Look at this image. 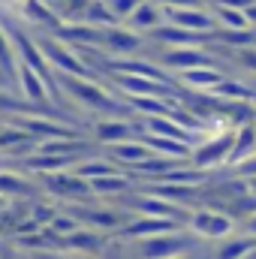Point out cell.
<instances>
[{"mask_svg":"<svg viewBox=\"0 0 256 259\" xmlns=\"http://www.w3.org/2000/svg\"><path fill=\"white\" fill-rule=\"evenodd\" d=\"M66 91V97H72L75 103H81L84 109H91V112H100V118H124L130 115V106L121 100V97H115V94H109L100 81H94V78H72V75H58L55 72V91Z\"/></svg>","mask_w":256,"mask_h":259,"instance_id":"cell-1","label":"cell"},{"mask_svg":"<svg viewBox=\"0 0 256 259\" xmlns=\"http://www.w3.org/2000/svg\"><path fill=\"white\" fill-rule=\"evenodd\" d=\"M36 49L42 52V58H46V64L52 66V72H58V75H72V78H94V72L88 69V66L78 61V55L61 42L58 36H39L36 39Z\"/></svg>","mask_w":256,"mask_h":259,"instance_id":"cell-2","label":"cell"},{"mask_svg":"<svg viewBox=\"0 0 256 259\" xmlns=\"http://www.w3.org/2000/svg\"><path fill=\"white\" fill-rule=\"evenodd\" d=\"M184 226L202 241H223L235 232V217L226 211H214V208H196L190 211Z\"/></svg>","mask_w":256,"mask_h":259,"instance_id":"cell-3","label":"cell"},{"mask_svg":"<svg viewBox=\"0 0 256 259\" xmlns=\"http://www.w3.org/2000/svg\"><path fill=\"white\" fill-rule=\"evenodd\" d=\"M232 139H235V130H223V133H217V136H205L190 154L193 169L211 172V169L226 166V157H229V151H232Z\"/></svg>","mask_w":256,"mask_h":259,"instance_id":"cell-4","label":"cell"},{"mask_svg":"<svg viewBox=\"0 0 256 259\" xmlns=\"http://www.w3.org/2000/svg\"><path fill=\"white\" fill-rule=\"evenodd\" d=\"M136 259H178L187 256V250L193 247V241L187 238V232H172V235H157V238H145V241H130Z\"/></svg>","mask_w":256,"mask_h":259,"instance_id":"cell-5","label":"cell"},{"mask_svg":"<svg viewBox=\"0 0 256 259\" xmlns=\"http://www.w3.org/2000/svg\"><path fill=\"white\" fill-rule=\"evenodd\" d=\"M72 217H75L78 223H88V229H94V232H121L133 214L121 211V208H94V205H81V208H72Z\"/></svg>","mask_w":256,"mask_h":259,"instance_id":"cell-6","label":"cell"},{"mask_svg":"<svg viewBox=\"0 0 256 259\" xmlns=\"http://www.w3.org/2000/svg\"><path fill=\"white\" fill-rule=\"evenodd\" d=\"M145 46H148V39H145L142 33H136V30H130V27H121V24L100 30V49H103L106 55H112V58H127V55L145 49Z\"/></svg>","mask_w":256,"mask_h":259,"instance_id":"cell-7","label":"cell"},{"mask_svg":"<svg viewBox=\"0 0 256 259\" xmlns=\"http://www.w3.org/2000/svg\"><path fill=\"white\" fill-rule=\"evenodd\" d=\"M42 187L46 193L66 199V202H88L91 199V184L81 181L75 172H55V175H42Z\"/></svg>","mask_w":256,"mask_h":259,"instance_id":"cell-8","label":"cell"},{"mask_svg":"<svg viewBox=\"0 0 256 259\" xmlns=\"http://www.w3.org/2000/svg\"><path fill=\"white\" fill-rule=\"evenodd\" d=\"M163 21L169 27H181L190 33H214L217 30L211 9H166L163 6Z\"/></svg>","mask_w":256,"mask_h":259,"instance_id":"cell-9","label":"cell"},{"mask_svg":"<svg viewBox=\"0 0 256 259\" xmlns=\"http://www.w3.org/2000/svg\"><path fill=\"white\" fill-rule=\"evenodd\" d=\"M184 226L175 220H157V217H130L127 226L118 232L127 241H145V238H157V235H172L181 232Z\"/></svg>","mask_w":256,"mask_h":259,"instance_id":"cell-10","label":"cell"},{"mask_svg":"<svg viewBox=\"0 0 256 259\" xmlns=\"http://www.w3.org/2000/svg\"><path fill=\"white\" fill-rule=\"evenodd\" d=\"M142 136V124L133 121V118H100V124L94 130V139L106 148L112 145H121L130 139H139Z\"/></svg>","mask_w":256,"mask_h":259,"instance_id":"cell-11","label":"cell"},{"mask_svg":"<svg viewBox=\"0 0 256 259\" xmlns=\"http://www.w3.org/2000/svg\"><path fill=\"white\" fill-rule=\"evenodd\" d=\"M163 69H175L178 72H187L196 66H211L214 58L208 55V49H163V58L157 61Z\"/></svg>","mask_w":256,"mask_h":259,"instance_id":"cell-12","label":"cell"},{"mask_svg":"<svg viewBox=\"0 0 256 259\" xmlns=\"http://www.w3.org/2000/svg\"><path fill=\"white\" fill-rule=\"evenodd\" d=\"M250 157H256V121L235 127L232 151H229V157H226V169H238V166H244Z\"/></svg>","mask_w":256,"mask_h":259,"instance_id":"cell-13","label":"cell"},{"mask_svg":"<svg viewBox=\"0 0 256 259\" xmlns=\"http://www.w3.org/2000/svg\"><path fill=\"white\" fill-rule=\"evenodd\" d=\"M226 75L220 72V66H196V69H187V72H178L175 75V81L178 84H184V88H190V91H202V94H211L220 81H223Z\"/></svg>","mask_w":256,"mask_h":259,"instance_id":"cell-14","label":"cell"},{"mask_svg":"<svg viewBox=\"0 0 256 259\" xmlns=\"http://www.w3.org/2000/svg\"><path fill=\"white\" fill-rule=\"evenodd\" d=\"M163 24H166V21H163V6L154 3V0H142L139 9L133 12V18L127 21L130 30H136V33H142V36H148L151 30H157V27H163Z\"/></svg>","mask_w":256,"mask_h":259,"instance_id":"cell-15","label":"cell"},{"mask_svg":"<svg viewBox=\"0 0 256 259\" xmlns=\"http://www.w3.org/2000/svg\"><path fill=\"white\" fill-rule=\"evenodd\" d=\"M148 157H151V151L142 145V139H130V142H121V145H112L109 148V160L118 163L124 172L133 169V166H139V163H145Z\"/></svg>","mask_w":256,"mask_h":259,"instance_id":"cell-16","label":"cell"},{"mask_svg":"<svg viewBox=\"0 0 256 259\" xmlns=\"http://www.w3.org/2000/svg\"><path fill=\"white\" fill-rule=\"evenodd\" d=\"M211 100H220V103H253L256 100V91L250 84H244V81H238V78H223L211 94H208Z\"/></svg>","mask_w":256,"mask_h":259,"instance_id":"cell-17","label":"cell"},{"mask_svg":"<svg viewBox=\"0 0 256 259\" xmlns=\"http://www.w3.org/2000/svg\"><path fill=\"white\" fill-rule=\"evenodd\" d=\"M15 9H18V15L27 21V30H30V27H52V30H58V27H61V21L46 9V3H42V0H21Z\"/></svg>","mask_w":256,"mask_h":259,"instance_id":"cell-18","label":"cell"},{"mask_svg":"<svg viewBox=\"0 0 256 259\" xmlns=\"http://www.w3.org/2000/svg\"><path fill=\"white\" fill-rule=\"evenodd\" d=\"M42 3H46V9H49L61 24H69V21L81 24L84 9H88V3H91V0H42Z\"/></svg>","mask_w":256,"mask_h":259,"instance_id":"cell-19","label":"cell"},{"mask_svg":"<svg viewBox=\"0 0 256 259\" xmlns=\"http://www.w3.org/2000/svg\"><path fill=\"white\" fill-rule=\"evenodd\" d=\"M250 253H256V238L250 235H229L220 241L214 259H247Z\"/></svg>","mask_w":256,"mask_h":259,"instance_id":"cell-20","label":"cell"},{"mask_svg":"<svg viewBox=\"0 0 256 259\" xmlns=\"http://www.w3.org/2000/svg\"><path fill=\"white\" fill-rule=\"evenodd\" d=\"M91 184V193L94 196H127L133 190V178L130 175H106V178H97V181H88Z\"/></svg>","mask_w":256,"mask_h":259,"instance_id":"cell-21","label":"cell"},{"mask_svg":"<svg viewBox=\"0 0 256 259\" xmlns=\"http://www.w3.org/2000/svg\"><path fill=\"white\" fill-rule=\"evenodd\" d=\"M211 15H214V21H217V27H220V30H253V27H250V21H247V15H244L241 9L214 6V9H211Z\"/></svg>","mask_w":256,"mask_h":259,"instance_id":"cell-22","label":"cell"},{"mask_svg":"<svg viewBox=\"0 0 256 259\" xmlns=\"http://www.w3.org/2000/svg\"><path fill=\"white\" fill-rule=\"evenodd\" d=\"M36 193V187L27 181V178H21L18 172H0V196H6V199H12V196H33Z\"/></svg>","mask_w":256,"mask_h":259,"instance_id":"cell-23","label":"cell"},{"mask_svg":"<svg viewBox=\"0 0 256 259\" xmlns=\"http://www.w3.org/2000/svg\"><path fill=\"white\" fill-rule=\"evenodd\" d=\"M58 217V208L52 205V202H42V199H36V202H30L27 205V220H33L39 229H46L52 220Z\"/></svg>","mask_w":256,"mask_h":259,"instance_id":"cell-24","label":"cell"},{"mask_svg":"<svg viewBox=\"0 0 256 259\" xmlns=\"http://www.w3.org/2000/svg\"><path fill=\"white\" fill-rule=\"evenodd\" d=\"M103 3H106V9L112 12V18H115L118 24H127L130 18H133V12L139 9L142 0H103Z\"/></svg>","mask_w":256,"mask_h":259,"instance_id":"cell-25","label":"cell"},{"mask_svg":"<svg viewBox=\"0 0 256 259\" xmlns=\"http://www.w3.org/2000/svg\"><path fill=\"white\" fill-rule=\"evenodd\" d=\"M46 229H49V232H55L58 238H66V235H72L75 229H81V223H78L72 214H58V217H55Z\"/></svg>","mask_w":256,"mask_h":259,"instance_id":"cell-26","label":"cell"},{"mask_svg":"<svg viewBox=\"0 0 256 259\" xmlns=\"http://www.w3.org/2000/svg\"><path fill=\"white\" fill-rule=\"evenodd\" d=\"M166 9H205V0H154Z\"/></svg>","mask_w":256,"mask_h":259,"instance_id":"cell-27","label":"cell"},{"mask_svg":"<svg viewBox=\"0 0 256 259\" xmlns=\"http://www.w3.org/2000/svg\"><path fill=\"white\" fill-rule=\"evenodd\" d=\"M30 259H94V256H78V253H66V250H55V253H30Z\"/></svg>","mask_w":256,"mask_h":259,"instance_id":"cell-28","label":"cell"},{"mask_svg":"<svg viewBox=\"0 0 256 259\" xmlns=\"http://www.w3.org/2000/svg\"><path fill=\"white\" fill-rule=\"evenodd\" d=\"M235 172L241 175V181H244V178H256V157H250V160H247L244 166H238Z\"/></svg>","mask_w":256,"mask_h":259,"instance_id":"cell-29","label":"cell"},{"mask_svg":"<svg viewBox=\"0 0 256 259\" xmlns=\"http://www.w3.org/2000/svg\"><path fill=\"white\" fill-rule=\"evenodd\" d=\"M244 235L256 238V211H250V214L244 217Z\"/></svg>","mask_w":256,"mask_h":259,"instance_id":"cell-30","label":"cell"},{"mask_svg":"<svg viewBox=\"0 0 256 259\" xmlns=\"http://www.w3.org/2000/svg\"><path fill=\"white\" fill-rule=\"evenodd\" d=\"M244 15H247V21H250V27H256V3L250 9H244Z\"/></svg>","mask_w":256,"mask_h":259,"instance_id":"cell-31","label":"cell"},{"mask_svg":"<svg viewBox=\"0 0 256 259\" xmlns=\"http://www.w3.org/2000/svg\"><path fill=\"white\" fill-rule=\"evenodd\" d=\"M9 205H12V202H9V199H6V196H0V214H3V211H6V208H9Z\"/></svg>","mask_w":256,"mask_h":259,"instance_id":"cell-32","label":"cell"},{"mask_svg":"<svg viewBox=\"0 0 256 259\" xmlns=\"http://www.w3.org/2000/svg\"><path fill=\"white\" fill-rule=\"evenodd\" d=\"M178 259H187V256H178Z\"/></svg>","mask_w":256,"mask_h":259,"instance_id":"cell-33","label":"cell"},{"mask_svg":"<svg viewBox=\"0 0 256 259\" xmlns=\"http://www.w3.org/2000/svg\"><path fill=\"white\" fill-rule=\"evenodd\" d=\"M253 33H256V27H253Z\"/></svg>","mask_w":256,"mask_h":259,"instance_id":"cell-34","label":"cell"}]
</instances>
